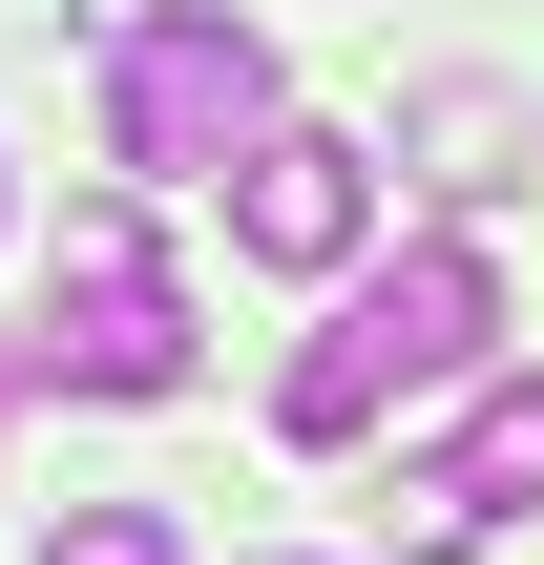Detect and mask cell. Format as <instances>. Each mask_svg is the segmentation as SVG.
I'll return each instance as SVG.
<instances>
[{
    "label": "cell",
    "mask_w": 544,
    "mask_h": 565,
    "mask_svg": "<svg viewBox=\"0 0 544 565\" xmlns=\"http://www.w3.org/2000/svg\"><path fill=\"white\" fill-rule=\"evenodd\" d=\"M377 524H398V565H482V503H461V461H419Z\"/></svg>",
    "instance_id": "9"
},
{
    "label": "cell",
    "mask_w": 544,
    "mask_h": 565,
    "mask_svg": "<svg viewBox=\"0 0 544 565\" xmlns=\"http://www.w3.org/2000/svg\"><path fill=\"white\" fill-rule=\"evenodd\" d=\"M273 126H294V105H273V42H252L231 0L105 21V168H126V189H231Z\"/></svg>",
    "instance_id": "1"
},
{
    "label": "cell",
    "mask_w": 544,
    "mask_h": 565,
    "mask_svg": "<svg viewBox=\"0 0 544 565\" xmlns=\"http://www.w3.org/2000/svg\"><path fill=\"white\" fill-rule=\"evenodd\" d=\"M21 377H63V398H189V315L168 294H42Z\"/></svg>",
    "instance_id": "4"
},
{
    "label": "cell",
    "mask_w": 544,
    "mask_h": 565,
    "mask_svg": "<svg viewBox=\"0 0 544 565\" xmlns=\"http://www.w3.org/2000/svg\"><path fill=\"white\" fill-rule=\"evenodd\" d=\"M419 147H440V189H524V168H503V147H524V105H503V84H440V105H419Z\"/></svg>",
    "instance_id": "7"
},
{
    "label": "cell",
    "mask_w": 544,
    "mask_h": 565,
    "mask_svg": "<svg viewBox=\"0 0 544 565\" xmlns=\"http://www.w3.org/2000/svg\"><path fill=\"white\" fill-rule=\"evenodd\" d=\"M377 398H398V377H377V356H356V335H314V356H294V377H273V440H314V461H335V440H356V419H377Z\"/></svg>",
    "instance_id": "6"
},
{
    "label": "cell",
    "mask_w": 544,
    "mask_h": 565,
    "mask_svg": "<svg viewBox=\"0 0 544 565\" xmlns=\"http://www.w3.org/2000/svg\"><path fill=\"white\" fill-rule=\"evenodd\" d=\"M63 294H168V252H147V210H126V189H84V210H63Z\"/></svg>",
    "instance_id": "8"
},
{
    "label": "cell",
    "mask_w": 544,
    "mask_h": 565,
    "mask_svg": "<svg viewBox=\"0 0 544 565\" xmlns=\"http://www.w3.org/2000/svg\"><path fill=\"white\" fill-rule=\"evenodd\" d=\"M440 461H461V503H482V524H503V503H544V377H482V419H461Z\"/></svg>",
    "instance_id": "5"
},
{
    "label": "cell",
    "mask_w": 544,
    "mask_h": 565,
    "mask_svg": "<svg viewBox=\"0 0 544 565\" xmlns=\"http://www.w3.org/2000/svg\"><path fill=\"white\" fill-rule=\"evenodd\" d=\"M0 398H21V335H0Z\"/></svg>",
    "instance_id": "11"
},
{
    "label": "cell",
    "mask_w": 544,
    "mask_h": 565,
    "mask_svg": "<svg viewBox=\"0 0 544 565\" xmlns=\"http://www.w3.org/2000/svg\"><path fill=\"white\" fill-rule=\"evenodd\" d=\"M356 231H377V168H356L335 126H273V147L231 168V252H252V273H335Z\"/></svg>",
    "instance_id": "2"
},
{
    "label": "cell",
    "mask_w": 544,
    "mask_h": 565,
    "mask_svg": "<svg viewBox=\"0 0 544 565\" xmlns=\"http://www.w3.org/2000/svg\"><path fill=\"white\" fill-rule=\"evenodd\" d=\"M377 377H482V335H503V273L461 252V231H419L398 273H356V315H335Z\"/></svg>",
    "instance_id": "3"
},
{
    "label": "cell",
    "mask_w": 544,
    "mask_h": 565,
    "mask_svg": "<svg viewBox=\"0 0 544 565\" xmlns=\"http://www.w3.org/2000/svg\"><path fill=\"white\" fill-rule=\"evenodd\" d=\"M0 231H21V189H0Z\"/></svg>",
    "instance_id": "12"
},
{
    "label": "cell",
    "mask_w": 544,
    "mask_h": 565,
    "mask_svg": "<svg viewBox=\"0 0 544 565\" xmlns=\"http://www.w3.org/2000/svg\"><path fill=\"white\" fill-rule=\"evenodd\" d=\"M42 565H189V545H168V503H84V524H42Z\"/></svg>",
    "instance_id": "10"
}]
</instances>
